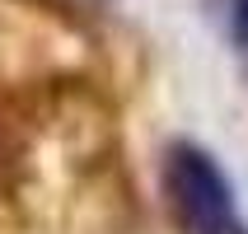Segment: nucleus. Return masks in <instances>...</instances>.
I'll return each mask as SVG.
<instances>
[{
	"label": "nucleus",
	"mask_w": 248,
	"mask_h": 234,
	"mask_svg": "<svg viewBox=\"0 0 248 234\" xmlns=\"http://www.w3.org/2000/svg\"><path fill=\"white\" fill-rule=\"evenodd\" d=\"M234 28H239V42L248 52V0H234Z\"/></svg>",
	"instance_id": "f03ea898"
},
{
	"label": "nucleus",
	"mask_w": 248,
	"mask_h": 234,
	"mask_svg": "<svg viewBox=\"0 0 248 234\" xmlns=\"http://www.w3.org/2000/svg\"><path fill=\"white\" fill-rule=\"evenodd\" d=\"M164 192H169V206L178 216L183 234H248L230 178L197 145H173L169 150Z\"/></svg>",
	"instance_id": "f257e3e1"
}]
</instances>
